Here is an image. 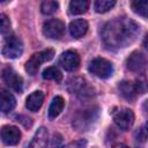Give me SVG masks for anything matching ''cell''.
<instances>
[{
    "instance_id": "1",
    "label": "cell",
    "mask_w": 148,
    "mask_h": 148,
    "mask_svg": "<svg viewBox=\"0 0 148 148\" xmlns=\"http://www.w3.org/2000/svg\"><path fill=\"white\" fill-rule=\"evenodd\" d=\"M140 32V28L128 17H117L103 27L102 40L108 50L117 51L133 43Z\"/></svg>"
},
{
    "instance_id": "2",
    "label": "cell",
    "mask_w": 148,
    "mask_h": 148,
    "mask_svg": "<svg viewBox=\"0 0 148 148\" xmlns=\"http://www.w3.org/2000/svg\"><path fill=\"white\" fill-rule=\"evenodd\" d=\"M98 118V108L81 110L73 119V126L79 131H87Z\"/></svg>"
},
{
    "instance_id": "3",
    "label": "cell",
    "mask_w": 148,
    "mask_h": 148,
    "mask_svg": "<svg viewBox=\"0 0 148 148\" xmlns=\"http://www.w3.org/2000/svg\"><path fill=\"white\" fill-rule=\"evenodd\" d=\"M54 56V50L52 49H46V50H43L40 52H37V53H34L30 59L25 62V71L28 72V74L30 75H35L39 68V66L44 62V61H49L53 58Z\"/></svg>"
},
{
    "instance_id": "4",
    "label": "cell",
    "mask_w": 148,
    "mask_h": 148,
    "mask_svg": "<svg viewBox=\"0 0 148 148\" xmlns=\"http://www.w3.org/2000/svg\"><path fill=\"white\" fill-rule=\"evenodd\" d=\"M88 69L91 74L99 79H108L113 74V65L104 58H96L91 60Z\"/></svg>"
},
{
    "instance_id": "5",
    "label": "cell",
    "mask_w": 148,
    "mask_h": 148,
    "mask_svg": "<svg viewBox=\"0 0 148 148\" xmlns=\"http://www.w3.org/2000/svg\"><path fill=\"white\" fill-rule=\"evenodd\" d=\"M1 53L3 57L10 58V59L21 57V54L23 53V44L21 39L14 35H9L8 37H6Z\"/></svg>"
},
{
    "instance_id": "6",
    "label": "cell",
    "mask_w": 148,
    "mask_h": 148,
    "mask_svg": "<svg viewBox=\"0 0 148 148\" xmlns=\"http://www.w3.org/2000/svg\"><path fill=\"white\" fill-rule=\"evenodd\" d=\"M65 32V23L60 20L52 18L43 24V34L50 39H60Z\"/></svg>"
},
{
    "instance_id": "7",
    "label": "cell",
    "mask_w": 148,
    "mask_h": 148,
    "mask_svg": "<svg viewBox=\"0 0 148 148\" xmlns=\"http://www.w3.org/2000/svg\"><path fill=\"white\" fill-rule=\"evenodd\" d=\"M148 65L147 58L143 53L139 51H134L130 54V57L126 59V67L131 72L134 73H142Z\"/></svg>"
},
{
    "instance_id": "8",
    "label": "cell",
    "mask_w": 148,
    "mask_h": 148,
    "mask_svg": "<svg viewBox=\"0 0 148 148\" xmlns=\"http://www.w3.org/2000/svg\"><path fill=\"white\" fill-rule=\"evenodd\" d=\"M2 80L5 81V83L9 88H12L13 90H15L16 92H21L22 91L23 80H22V77L10 66H6L2 69Z\"/></svg>"
},
{
    "instance_id": "9",
    "label": "cell",
    "mask_w": 148,
    "mask_h": 148,
    "mask_svg": "<svg viewBox=\"0 0 148 148\" xmlns=\"http://www.w3.org/2000/svg\"><path fill=\"white\" fill-rule=\"evenodd\" d=\"M114 124L123 131H128L134 123V113L130 109H120L113 113Z\"/></svg>"
},
{
    "instance_id": "10",
    "label": "cell",
    "mask_w": 148,
    "mask_h": 148,
    "mask_svg": "<svg viewBox=\"0 0 148 148\" xmlns=\"http://www.w3.org/2000/svg\"><path fill=\"white\" fill-rule=\"evenodd\" d=\"M59 64L65 71L68 72H74L79 68L80 66V56L76 51L73 50H67L65 51L60 58H59Z\"/></svg>"
},
{
    "instance_id": "11",
    "label": "cell",
    "mask_w": 148,
    "mask_h": 148,
    "mask_svg": "<svg viewBox=\"0 0 148 148\" xmlns=\"http://www.w3.org/2000/svg\"><path fill=\"white\" fill-rule=\"evenodd\" d=\"M1 139L5 145L8 146L17 145L21 140V132L16 126L6 125L1 128Z\"/></svg>"
},
{
    "instance_id": "12",
    "label": "cell",
    "mask_w": 148,
    "mask_h": 148,
    "mask_svg": "<svg viewBox=\"0 0 148 148\" xmlns=\"http://www.w3.org/2000/svg\"><path fill=\"white\" fill-rule=\"evenodd\" d=\"M44 102V92L40 90H36L34 92H31L25 101V106L29 111L36 112L40 109L42 104Z\"/></svg>"
},
{
    "instance_id": "13",
    "label": "cell",
    "mask_w": 148,
    "mask_h": 148,
    "mask_svg": "<svg viewBox=\"0 0 148 148\" xmlns=\"http://www.w3.org/2000/svg\"><path fill=\"white\" fill-rule=\"evenodd\" d=\"M68 29H69V34L74 38H80L82 36H84L86 32L88 31V22L83 18L74 20L69 23Z\"/></svg>"
},
{
    "instance_id": "14",
    "label": "cell",
    "mask_w": 148,
    "mask_h": 148,
    "mask_svg": "<svg viewBox=\"0 0 148 148\" xmlns=\"http://www.w3.org/2000/svg\"><path fill=\"white\" fill-rule=\"evenodd\" d=\"M47 145V131L45 127H40L35 133L31 142L27 148H46Z\"/></svg>"
},
{
    "instance_id": "15",
    "label": "cell",
    "mask_w": 148,
    "mask_h": 148,
    "mask_svg": "<svg viewBox=\"0 0 148 148\" xmlns=\"http://www.w3.org/2000/svg\"><path fill=\"white\" fill-rule=\"evenodd\" d=\"M86 87H87L86 81L82 77H72L67 83V89L72 94H79V95L88 94Z\"/></svg>"
},
{
    "instance_id": "16",
    "label": "cell",
    "mask_w": 148,
    "mask_h": 148,
    "mask_svg": "<svg viewBox=\"0 0 148 148\" xmlns=\"http://www.w3.org/2000/svg\"><path fill=\"white\" fill-rule=\"evenodd\" d=\"M119 88V91L121 94V96L127 99V101H134L135 97H136V90H135V87H134V82H131V81H121L118 86Z\"/></svg>"
},
{
    "instance_id": "17",
    "label": "cell",
    "mask_w": 148,
    "mask_h": 148,
    "mask_svg": "<svg viewBox=\"0 0 148 148\" xmlns=\"http://www.w3.org/2000/svg\"><path fill=\"white\" fill-rule=\"evenodd\" d=\"M65 106V101L61 96H56L53 97L50 106H49V111H47V114H49V118L50 119H56L62 111Z\"/></svg>"
},
{
    "instance_id": "18",
    "label": "cell",
    "mask_w": 148,
    "mask_h": 148,
    "mask_svg": "<svg viewBox=\"0 0 148 148\" xmlns=\"http://www.w3.org/2000/svg\"><path fill=\"white\" fill-rule=\"evenodd\" d=\"M15 104H16V101L13 94L7 90H2L1 91V111L3 113L10 112L15 108Z\"/></svg>"
},
{
    "instance_id": "19",
    "label": "cell",
    "mask_w": 148,
    "mask_h": 148,
    "mask_svg": "<svg viewBox=\"0 0 148 148\" xmlns=\"http://www.w3.org/2000/svg\"><path fill=\"white\" fill-rule=\"evenodd\" d=\"M89 7V1L87 0H73L69 2V13L73 15L83 14Z\"/></svg>"
},
{
    "instance_id": "20",
    "label": "cell",
    "mask_w": 148,
    "mask_h": 148,
    "mask_svg": "<svg viewBox=\"0 0 148 148\" xmlns=\"http://www.w3.org/2000/svg\"><path fill=\"white\" fill-rule=\"evenodd\" d=\"M131 8L132 10L142 16V17H148V0H135L131 2Z\"/></svg>"
},
{
    "instance_id": "21",
    "label": "cell",
    "mask_w": 148,
    "mask_h": 148,
    "mask_svg": "<svg viewBox=\"0 0 148 148\" xmlns=\"http://www.w3.org/2000/svg\"><path fill=\"white\" fill-rule=\"evenodd\" d=\"M42 76L44 80H53L56 82H60L62 79V74L57 67H47L44 69Z\"/></svg>"
},
{
    "instance_id": "22",
    "label": "cell",
    "mask_w": 148,
    "mask_h": 148,
    "mask_svg": "<svg viewBox=\"0 0 148 148\" xmlns=\"http://www.w3.org/2000/svg\"><path fill=\"white\" fill-rule=\"evenodd\" d=\"M114 5H116V1L113 0H97L94 2V8L97 13H106Z\"/></svg>"
},
{
    "instance_id": "23",
    "label": "cell",
    "mask_w": 148,
    "mask_h": 148,
    "mask_svg": "<svg viewBox=\"0 0 148 148\" xmlns=\"http://www.w3.org/2000/svg\"><path fill=\"white\" fill-rule=\"evenodd\" d=\"M59 8V3L57 1H44L40 5V12L44 15H51L56 13Z\"/></svg>"
},
{
    "instance_id": "24",
    "label": "cell",
    "mask_w": 148,
    "mask_h": 148,
    "mask_svg": "<svg viewBox=\"0 0 148 148\" xmlns=\"http://www.w3.org/2000/svg\"><path fill=\"white\" fill-rule=\"evenodd\" d=\"M134 138L139 142H145L148 139V121L145 123L142 126H140L135 132H134Z\"/></svg>"
},
{
    "instance_id": "25",
    "label": "cell",
    "mask_w": 148,
    "mask_h": 148,
    "mask_svg": "<svg viewBox=\"0 0 148 148\" xmlns=\"http://www.w3.org/2000/svg\"><path fill=\"white\" fill-rule=\"evenodd\" d=\"M134 87H135V90H136V94L138 95L146 94L148 91V81L146 80V77L140 76V77H138L135 80Z\"/></svg>"
},
{
    "instance_id": "26",
    "label": "cell",
    "mask_w": 148,
    "mask_h": 148,
    "mask_svg": "<svg viewBox=\"0 0 148 148\" xmlns=\"http://www.w3.org/2000/svg\"><path fill=\"white\" fill-rule=\"evenodd\" d=\"M10 29V21L9 18L5 15V14H1L0 15V31L2 35H5L7 31H9Z\"/></svg>"
},
{
    "instance_id": "27",
    "label": "cell",
    "mask_w": 148,
    "mask_h": 148,
    "mask_svg": "<svg viewBox=\"0 0 148 148\" xmlns=\"http://www.w3.org/2000/svg\"><path fill=\"white\" fill-rule=\"evenodd\" d=\"M86 146H87V141L84 139H80V140L69 142L66 146H62V147H59V148H86Z\"/></svg>"
},
{
    "instance_id": "28",
    "label": "cell",
    "mask_w": 148,
    "mask_h": 148,
    "mask_svg": "<svg viewBox=\"0 0 148 148\" xmlns=\"http://www.w3.org/2000/svg\"><path fill=\"white\" fill-rule=\"evenodd\" d=\"M112 148H128L126 145H124V143H117V145H114Z\"/></svg>"
},
{
    "instance_id": "29",
    "label": "cell",
    "mask_w": 148,
    "mask_h": 148,
    "mask_svg": "<svg viewBox=\"0 0 148 148\" xmlns=\"http://www.w3.org/2000/svg\"><path fill=\"white\" fill-rule=\"evenodd\" d=\"M143 46L148 50V34L146 35V37H145V39H143Z\"/></svg>"
},
{
    "instance_id": "30",
    "label": "cell",
    "mask_w": 148,
    "mask_h": 148,
    "mask_svg": "<svg viewBox=\"0 0 148 148\" xmlns=\"http://www.w3.org/2000/svg\"><path fill=\"white\" fill-rule=\"evenodd\" d=\"M143 110H145L146 112H148V101H146V103L143 104Z\"/></svg>"
}]
</instances>
